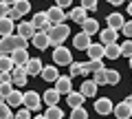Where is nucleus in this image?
I'll return each mask as SVG.
<instances>
[{
	"instance_id": "nucleus-20",
	"label": "nucleus",
	"mask_w": 132,
	"mask_h": 119,
	"mask_svg": "<svg viewBox=\"0 0 132 119\" xmlns=\"http://www.w3.org/2000/svg\"><path fill=\"white\" fill-rule=\"evenodd\" d=\"M11 60H13L15 66H24V64L29 62V51L27 49H15V51L11 53Z\"/></svg>"
},
{
	"instance_id": "nucleus-50",
	"label": "nucleus",
	"mask_w": 132,
	"mask_h": 119,
	"mask_svg": "<svg viewBox=\"0 0 132 119\" xmlns=\"http://www.w3.org/2000/svg\"><path fill=\"white\" fill-rule=\"evenodd\" d=\"M128 64H130V68H132V57H128Z\"/></svg>"
},
{
	"instance_id": "nucleus-41",
	"label": "nucleus",
	"mask_w": 132,
	"mask_h": 119,
	"mask_svg": "<svg viewBox=\"0 0 132 119\" xmlns=\"http://www.w3.org/2000/svg\"><path fill=\"white\" fill-rule=\"evenodd\" d=\"M13 119H33V117H31V110L29 108H22V110H18L13 115Z\"/></svg>"
},
{
	"instance_id": "nucleus-46",
	"label": "nucleus",
	"mask_w": 132,
	"mask_h": 119,
	"mask_svg": "<svg viewBox=\"0 0 132 119\" xmlns=\"http://www.w3.org/2000/svg\"><path fill=\"white\" fill-rule=\"evenodd\" d=\"M7 80H9V75H7V73H0V84H5Z\"/></svg>"
},
{
	"instance_id": "nucleus-42",
	"label": "nucleus",
	"mask_w": 132,
	"mask_h": 119,
	"mask_svg": "<svg viewBox=\"0 0 132 119\" xmlns=\"http://www.w3.org/2000/svg\"><path fill=\"white\" fill-rule=\"evenodd\" d=\"M121 33H123V35H128V38L132 40V20H128V22L121 27Z\"/></svg>"
},
{
	"instance_id": "nucleus-4",
	"label": "nucleus",
	"mask_w": 132,
	"mask_h": 119,
	"mask_svg": "<svg viewBox=\"0 0 132 119\" xmlns=\"http://www.w3.org/2000/svg\"><path fill=\"white\" fill-rule=\"evenodd\" d=\"M31 24L35 27V31H51V20H48V13L46 11H38V13H33V18H31Z\"/></svg>"
},
{
	"instance_id": "nucleus-27",
	"label": "nucleus",
	"mask_w": 132,
	"mask_h": 119,
	"mask_svg": "<svg viewBox=\"0 0 132 119\" xmlns=\"http://www.w3.org/2000/svg\"><path fill=\"white\" fill-rule=\"evenodd\" d=\"M68 73H71V77H84V75H86L84 62H75V60H73L71 66H68Z\"/></svg>"
},
{
	"instance_id": "nucleus-36",
	"label": "nucleus",
	"mask_w": 132,
	"mask_h": 119,
	"mask_svg": "<svg viewBox=\"0 0 132 119\" xmlns=\"http://www.w3.org/2000/svg\"><path fill=\"white\" fill-rule=\"evenodd\" d=\"M93 82H95L97 86H106V68H101V71H97V73H95Z\"/></svg>"
},
{
	"instance_id": "nucleus-9",
	"label": "nucleus",
	"mask_w": 132,
	"mask_h": 119,
	"mask_svg": "<svg viewBox=\"0 0 132 119\" xmlns=\"http://www.w3.org/2000/svg\"><path fill=\"white\" fill-rule=\"evenodd\" d=\"M112 115H114L117 119H130V117H132V104H128L126 99L119 101V104L112 108Z\"/></svg>"
},
{
	"instance_id": "nucleus-12",
	"label": "nucleus",
	"mask_w": 132,
	"mask_h": 119,
	"mask_svg": "<svg viewBox=\"0 0 132 119\" xmlns=\"http://www.w3.org/2000/svg\"><path fill=\"white\" fill-rule=\"evenodd\" d=\"M46 13H48V20H51V24H66V18H68V13H66L64 9H60V7H51Z\"/></svg>"
},
{
	"instance_id": "nucleus-24",
	"label": "nucleus",
	"mask_w": 132,
	"mask_h": 119,
	"mask_svg": "<svg viewBox=\"0 0 132 119\" xmlns=\"http://www.w3.org/2000/svg\"><path fill=\"white\" fill-rule=\"evenodd\" d=\"M68 18H71L73 22L81 24L86 18H88V13H86V9H84V7H75V9H71V11H68Z\"/></svg>"
},
{
	"instance_id": "nucleus-47",
	"label": "nucleus",
	"mask_w": 132,
	"mask_h": 119,
	"mask_svg": "<svg viewBox=\"0 0 132 119\" xmlns=\"http://www.w3.org/2000/svg\"><path fill=\"white\" fill-rule=\"evenodd\" d=\"M2 2H5V5H7V7H13V5H15V2H18V0H2Z\"/></svg>"
},
{
	"instance_id": "nucleus-29",
	"label": "nucleus",
	"mask_w": 132,
	"mask_h": 119,
	"mask_svg": "<svg viewBox=\"0 0 132 119\" xmlns=\"http://www.w3.org/2000/svg\"><path fill=\"white\" fill-rule=\"evenodd\" d=\"M119 55H121V46H119L117 42H114V44H108V46H104V57H108V60H117Z\"/></svg>"
},
{
	"instance_id": "nucleus-21",
	"label": "nucleus",
	"mask_w": 132,
	"mask_h": 119,
	"mask_svg": "<svg viewBox=\"0 0 132 119\" xmlns=\"http://www.w3.org/2000/svg\"><path fill=\"white\" fill-rule=\"evenodd\" d=\"M40 77H42L46 84H53V82L60 77V73H57V66H44L42 73H40Z\"/></svg>"
},
{
	"instance_id": "nucleus-13",
	"label": "nucleus",
	"mask_w": 132,
	"mask_h": 119,
	"mask_svg": "<svg viewBox=\"0 0 132 119\" xmlns=\"http://www.w3.org/2000/svg\"><path fill=\"white\" fill-rule=\"evenodd\" d=\"M106 22H108V29H114V31L121 33V27L126 24V20H123L121 13H108L106 15Z\"/></svg>"
},
{
	"instance_id": "nucleus-22",
	"label": "nucleus",
	"mask_w": 132,
	"mask_h": 119,
	"mask_svg": "<svg viewBox=\"0 0 132 119\" xmlns=\"http://www.w3.org/2000/svg\"><path fill=\"white\" fill-rule=\"evenodd\" d=\"M60 93L55 91V88H46V91H44V95H42V101L46 106H57V101H60Z\"/></svg>"
},
{
	"instance_id": "nucleus-39",
	"label": "nucleus",
	"mask_w": 132,
	"mask_h": 119,
	"mask_svg": "<svg viewBox=\"0 0 132 119\" xmlns=\"http://www.w3.org/2000/svg\"><path fill=\"white\" fill-rule=\"evenodd\" d=\"M121 55L132 57V40H126V42L121 44Z\"/></svg>"
},
{
	"instance_id": "nucleus-7",
	"label": "nucleus",
	"mask_w": 132,
	"mask_h": 119,
	"mask_svg": "<svg viewBox=\"0 0 132 119\" xmlns=\"http://www.w3.org/2000/svg\"><path fill=\"white\" fill-rule=\"evenodd\" d=\"M9 80H11V84H13V86H24V84H27V80H29L24 66H13V71L9 73Z\"/></svg>"
},
{
	"instance_id": "nucleus-25",
	"label": "nucleus",
	"mask_w": 132,
	"mask_h": 119,
	"mask_svg": "<svg viewBox=\"0 0 132 119\" xmlns=\"http://www.w3.org/2000/svg\"><path fill=\"white\" fill-rule=\"evenodd\" d=\"M86 53H88V57L90 60H101V57H104V44L99 42V44H90L88 49H86Z\"/></svg>"
},
{
	"instance_id": "nucleus-38",
	"label": "nucleus",
	"mask_w": 132,
	"mask_h": 119,
	"mask_svg": "<svg viewBox=\"0 0 132 119\" xmlns=\"http://www.w3.org/2000/svg\"><path fill=\"white\" fill-rule=\"evenodd\" d=\"M13 44H15V49H27V44H29V40H24L22 35H18V33H13Z\"/></svg>"
},
{
	"instance_id": "nucleus-17",
	"label": "nucleus",
	"mask_w": 132,
	"mask_h": 119,
	"mask_svg": "<svg viewBox=\"0 0 132 119\" xmlns=\"http://www.w3.org/2000/svg\"><path fill=\"white\" fill-rule=\"evenodd\" d=\"M13 51H15L13 35H5V38H0V55H11Z\"/></svg>"
},
{
	"instance_id": "nucleus-52",
	"label": "nucleus",
	"mask_w": 132,
	"mask_h": 119,
	"mask_svg": "<svg viewBox=\"0 0 132 119\" xmlns=\"http://www.w3.org/2000/svg\"><path fill=\"white\" fill-rule=\"evenodd\" d=\"M130 2H132V0H130Z\"/></svg>"
},
{
	"instance_id": "nucleus-28",
	"label": "nucleus",
	"mask_w": 132,
	"mask_h": 119,
	"mask_svg": "<svg viewBox=\"0 0 132 119\" xmlns=\"http://www.w3.org/2000/svg\"><path fill=\"white\" fill-rule=\"evenodd\" d=\"M121 82V73L114 68H106V86H117Z\"/></svg>"
},
{
	"instance_id": "nucleus-1",
	"label": "nucleus",
	"mask_w": 132,
	"mask_h": 119,
	"mask_svg": "<svg viewBox=\"0 0 132 119\" xmlns=\"http://www.w3.org/2000/svg\"><path fill=\"white\" fill-rule=\"evenodd\" d=\"M71 35V29H68V24H53L51 31H48V42H51V46H62V44L66 42V38Z\"/></svg>"
},
{
	"instance_id": "nucleus-8",
	"label": "nucleus",
	"mask_w": 132,
	"mask_h": 119,
	"mask_svg": "<svg viewBox=\"0 0 132 119\" xmlns=\"http://www.w3.org/2000/svg\"><path fill=\"white\" fill-rule=\"evenodd\" d=\"M33 46L38 49V51H48V46H51V42H48V33L46 31H35V35H33Z\"/></svg>"
},
{
	"instance_id": "nucleus-49",
	"label": "nucleus",
	"mask_w": 132,
	"mask_h": 119,
	"mask_svg": "<svg viewBox=\"0 0 132 119\" xmlns=\"http://www.w3.org/2000/svg\"><path fill=\"white\" fill-rule=\"evenodd\" d=\"M33 119H46V117H44V115H35Z\"/></svg>"
},
{
	"instance_id": "nucleus-5",
	"label": "nucleus",
	"mask_w": 132,
	"mask_h": 119,
	"mask_svg": "<svg viewBox=\"0 0 132 119\" xmlns=\"http://www.w3.org/2000/svg\"><path fill=\"white\" fill-rule=\"evenodd\" d=\"M22 104H24V108H29L31 113H38L40 106H42V97H40V93L29 91V93L22 95Z\"/></svg>"
},
{
	"instance_id": "nucleus-37",
	"label": "nucleus",
	"mask_w": 132,
	"mask_h": 119,
	"mask_svg": "<svg viewBox=\"0 0 132 119\" xmlns=\"http://www.w3.org/2000/svg\"><path fill=\"white\" fill-rule=\"evenodd\" d=\"M0 119H13L11 106H7V104H0Z\"/></svg>"
},
{
	"instance_id": "nucleus-45",
	"label": "nucleus",
	"mask_w": 132,
	"mask_h": 119,
	"mask_svg": "<svg viewBox=\"0 0 132 119\" xmlns=\"http://www.w3.org/2000/svg\"><path fill=\"white\" fill-rule=\"evenodd\" d=\"M126 0H108V5H112V7H121Z\"/></svg>"
},
{
	"instance_id": "nucleus-40",
	"label": "nucleus",
	"mask_w": 132,
	"mask_h": 119,
	"mask_svg": "<svg viewBox=\"0 0 132 119\" xmlns=\"http://www.w3.org/2000/svg\"><path fill=\"white\" fill-rule=\"evenodd\" d=\"M99 5V0H81V7H84L86 11H95Z\"/></svg>"
},
{
	"instance_id": "nucleus-11",
	"label": "nucleus",
	"mask_w": 132,
	"mask_h": 119,
	"mask_svg": "<svg viewBox=\"0 0 132 119\" xmlns=\"http://www.w3.org/2000/svg\"><path fill=\"white\" fill-rule=\"evenodd\" d=\"M42 68H44V64H42V60H40V57H29V62L24 64V71H27V75H31V77L40 75V73H42Z\"/></svg>"
},
{
	"instance_id": "nucleus-43",
	"label": "nucleus",
	"mask_w": 132,
	"mask_h": 119,
	"mask_svg": "<svg viewBox=\"0 0 132 119\" xmlns=\"http://www.w3.org/2000/svg\"><path fill=\"white\" fill-rule=\"evenodd\" d=\"M73 5V0H55V7H60V9H68V7Z\"/></svg>"
},
{
	"instance_id": "nucleus-14",
	"label": "nucleus",
	"mask_w": 132,
	"mask_h": 119,
	"mask_svg": "<svg viewBox=\"0 0 132 119\" xmlns=\"http://www.w3.org/2000/svg\"><path fill=\"white\" fill-rule=\"evenodd\" d=\"M90 44H93V42H90V35H86L84 31H79V33L73 38V46H75L77 51H86Z\"/></svg>"
},
{
	"instance_id": "nucleus-18",
	"label": "nucleus",
	"mask_w": 132,
	"mask_h": 119,
	"mask_svg": "<svg viewBox=\"0 0 132 119\" xmlns=\"http://www.w3.org/2000/svg\"><path fill=\"white\" fill-rule=\"evenodd\" d=\"M99 35H101V44L104 46H108V44H114L119 38V31H114V29H108L106 27L104 31H99Z\"/></svg>"
},
{
	"instance_id": "nucleus-19",
	"label": "nucleus",
	"mask_w": 132,
	"mask_h": 119,
	"mask_svg": "<svg viewBox=\"0 0 132 119\" xmlns=\"http://www.w3.org/2000/svg\"><path fill=\"white\" fill-rule=\"evenodd\" d=\"M97 88H99V86L95 84L93 80H84V84L79 86V93L84 97H97Z\"/></svg>"
},
{
	"instance_id": "nucleus-32",
	"label": "nucleus",
	"mask_w": 132,
	"mask_h": 119,
	"mask_svg": "<svg viewBox=\"0 0 132 119\" xmlns=\"http://www.w3.org/2000/svg\"><path fill=\"white\" fill-rule=\"evenodd\" d=\"M46 119H62L64 117V110L60 106H46V113H44Z\"/></svg>"
},
{
	"instance_id": "nucleus-30",
	"label": "nucleus",
	"mask_w": 132,
	"mask_h": 119,
	"mask_svg": "<svg viewBox=\"0 0 132 119\" xmlns=\"http://www.w3.org/2000/svg\"><path fill=\"white\" fill-rule=\"evenodd\" d=\"M13 60H11V55H0V73H7L9 75L11 71H13Z\"/></svg>"
},
{
	"instance_id": "nucleus-51",
	"label": "nucleus",
	"mask_w": 132,
	"mask_h": 119,
	"mask_svg": "<svg viewBox=\"0 0 132 119\" xmlns=\"http://www.w3.org/2000/svg\"><path fill=\"white\" fill-rule=\"evenodd\" d=\"M0 104H5V97H2V95H0Z\"/></svg>"
},
{
	"instance_id": "nucleus-35",
	"label": "nucleus",
	"mask_w": 132,
	"mask_h": 119,
	"mask_svg": "<svg viewBox=\"0 0 132 119\" xmlns=\"http://www.w3.org/2000/svg\"><path fill=\"white\" fill-rule=\"evenodd\" d=\"M11 93H13V84H11V80H7L5 84H0V95L5 97V99H7V95H11Z\"/></svg>"
},
{
	"instance_id": "nucleus-6",
	"label": "nucleus",
	"mask_w": 132,
	"mask_h": 119,
	"mask_svg": "<svg viewBox=\"0 0 132 119\" xmlns=\"http://www.w3.org/2000/svg\"><path fill=\"white\" fill-rule=\"evenodd\" d=\"M53 88H55L57 93H60V95H68V93H73V77L68 75H60L55 80V86H53Z\"/></svg>"
},
{
	"instance_id": "nucleus-26",
	"label": "nucleus",
	"mask_w": 132,
	"mask_h": 119,
	"mask_svg": "<svg viewBox=\"0 0 132 119\" xmlns=\"http://www.w3.org/2000/svg\"><path fill=\"white\" fill-rule=\"evenodd\" d=\"M13 35V20L11 18H0V38Z\"/></svg>"
},
{
	"instance_id": "nucleus-23",
	"label": "nucleus",
	"mask_w": 132,
	"mask_h": 119,
	"mask_svg": "<svg viewBox=\"0 0 132 119\" xmlns=\"http://www.w3.org/2000/svg\"><path fill=\"white\" fill-rule=\"evenodd\" d=\"M84 99L86 97L81 95V93H68V95H66V104L71 106V108H81V106H84Z\"/></svg>"
},
{
	"instance_id": "nucleus-31",
	"label": "nucleus",
	"mask_w": 132,
	"mask_h": 119,
	"mask_svg": "<svg viewBox=\"0 0 132 119\" xmlns=\"http://www.w3.org/2000/svg\"><path fill=\"white\" fill-rule=\"evenodd\" d=\"M22 95H24V93H20V91H15V88H13V93L7 95L5 104L7 106H13V108H15V106H22Z\"/></svg>"
},
{
	"instance_id": "nucleus-15",
	"label": "nucleus",
	"mask_w": 132,
	"mask_h": 119,
	"mask_svg": "<svg viewBox=\"0 0 132 119\" xmlns=\"http://www.w3.org/2000/svg\"><path fill=\"white\" fill-rule=\"evenodd\" d=\"M79 27H81V31H84L86 35H90V38H93L95 33H99V22H97L95 18H86Z\"/></svg>"
},
{
	"instance_id": "nucleus-44",
	"label": "nucleus",
	"mask_w": 132,
	"mask_h": 119,
	"mask_svg": "<svg viewBox=\"0 0 132 119\" xmlns=\"http://www.w3.org/2000/svg\"><path fill=\"white\" fill-rule=\"evenodd\" d=\"M7 13H9V7L0 0V18H7Z\"/></svg>"
},
{
	"instance_id": "nucleus-10",
	"label": "nucleus",
	"mask_w": 132,
	"mask_h": 119,
	"mask_svg": "<svg viewBox=\"0 0 132 119\" xmlns=\"http://www.w3.org/2000/svg\"><path fill=\"white\" fill-rule=\"evenodd\" d=\"M112 108H114V104L108 97H97V99H95V113L97 115H110Z\"/></svg>"
},
{
	"instance_id": "nucleus-16",
	"label": "nucleus",
	"mask_w": 132,
	"mask_h": 119,
	"mask_svg": "<svg viewBox=\"0 0 132 119\" xmlns=\"http://www.w3.org/2000/svg\"><path fill=\"white\" fill-rule=\"evenodd\" d=\"M15 31H18V35H22L24 40H33V35H35V27H33L31 22H20L18 27H15Z\"/></svg>"
},
{
	"instance_id": "nucleus-3",
	"label": "nucleus",
	"mask_w": 132,
	"mask_h": 119,
	"mask_svg": "<svg viewBox=\"0 0 132 119\" xmlns=\"http://www.w3.org/2000/svg\"><path fill=\"white\" fill-rule=\"evenodd\" d=\"M29 11H31V0H18L13 7H9V13H7V18H11V20H20L22 15H27Z\"/></svg>"
},
{
	"instance_id": "nucleus-34",
	"label": "nucleus",
	"mask_w": 132,
	"mask_h": 119,
	"mask_svg": "<svg viewBox=\"0 0 132 119\" xmlns=\"http://www.w3.org/2000/svg\"><path fill=\"white\" fill-rule=\"evenodd\" d=\"M71 119H88V110L81 106V108H73L71 110Z\"/></svg>"
},
{
	"instance_id": "nucleus-2",
	"label": "nucleus",
	"mask_w": 132,
	"mask_h": 119,
	"mask_svg": "<svg viewBox=\"0 0 132 119\" xmlns=\"http://www.w3.org/2000/svg\"><path fill=\"white\" fill-rule=\"evenodd\" d=\"M71 62H73L71 49H66L64 44L53 49V64H55V66H71Z\"/></svg>"
},
{
	"instance_id": "nucleus-33",
	"label": "nucleus",
	"mask_w": 132,
	"mask_h": 119,
	"mask_svg": "<svg viewBox=\"0 0 132 119\" xmlns=\"http://www.w3.org/2000/svg\"><path fill=\"white\" fill-rule=\"evenodd\" d=\"M84 66H86V73H97V71H101V68H106L101 60H90V62H84Z\"/></svg>"
},
{
	"instance_id": "nucleus-48",
	"label": "nucleus",
	"mask_w": 132,
	"mask_h": 119,
	"mask_svg": "<svg viewBox=\"0 0 132 119\" xmlns=\"http://www.w3.org/2000/svg\"><path fill=\"white\" fill-rule=\"evenodd\" d=\"M128 13H130V18H132V2H128Z\"/></svg>"
}]
</instances>
